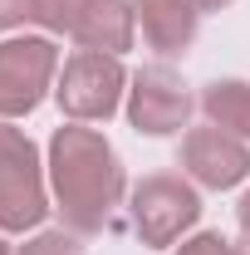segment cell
<instances>
[{"label":"cell","mask_w":250,"mask_h":255,"mask_svg":"<svg viewBox=\"0 0 250 255\" xmlns=\"http://www.w3.org/2000/svg\"><path fill=\"white\" fill-rule=\"evenodd\" d=\"M49 196L74 236H98L123 206L127 172L118 147L89 123H64L49 137Z\"/></svg>","instance_id":"obj_1"},{"label":"cell","mask_w":250,"mask_h":255,"mask_svg":"<svg viewBox=\"0 0 250 255\" xmlns=\"http://www.w3.org/2000/svg\"><path fill=\"white\" fill-rule=\"evenodd\" d=\"M54 211L49 196V167L39 162V147L25 128H10L0 118V231L25 236Z\"/></svg>","instance_id":"obj_2"},{"label":"cell","mask_w":250,"mask_h":255,"mask_svg":"<svg viewBox=\"0 0 250 255\" xmlns=\"http://www.w3.org/2000/svg\"><path fill=\"white\" fill-rule=\"evenodd\" d=\"M127 74L118 54H98V49H79L69 54L54 79V103L69 123H108L127 98Z\"/></svg>","instance_id":"obj_3"},{"label":"cell","mask_w":250,"mask_h":255,"mask_svg":"<svg viewBox=\"0 0 250 255\" xmlns=\"http://www.w3.org/2000/svg\"><path fill=\"white\" fill-rule=\"evenodd\" d=\"M127 211H132V231L147 251H172L201 221V196H196V182L157 172V177H142L132 187Z\"/></svg>","instance_id":"obj_4"},{"label":"cell","mask_w":250,"mask_h":255,"mask_svg":"<svg viewBox=\"0 0 250 255\" xmlns=\"http://www.w3.org/2000/svg\"><path fill=\"white\" fill-rule=\"evenodd\" d=\"M59 79V49L49 34H10L0 39V118H30Z\"/></svg>","instance_id":"obj_5"},{"label":"cell","mask_w":250,"mask_h":255,"mask_svg":"<svg viewBox=\"0 0 250 255\" xmlns=\"http://www.w3.org/2000/svg\"><path fill=\"white\" fill-rule=\"evenodd\" d=\"M196 113V98L172 64H147L127 79V123L142 137H172Z\"/></svg>","instance_id":"obj_6"},{"label":"cell","mask_w":250,"mask_h":255,"mask_svg":"<svg viewBox=\"0 0 250 255\" xmlns=\"http://www.w3.org/2000/svg\"><path fill=\"white\" fill-rule=\"evenodd\" d=\"M182 172L187 182L206 191H231L250 182V142L226 132V128L206 123V128H187L182 137Z\"/></svg>","instance_id":"obj_7"},{"label":"cell","mask_w":250,"mask_h":255,"mask_svg":"<svg viewBox=\"0 0 250 255\" xmlns=\"http://www.w3.org/2000/svg\"><path fill=\"white\" fill-rule=\"evenodd\" d=\"M137 10V30L147 39V49L162 54V59H177L196 44V30H201V10L191 0H132Z\"/></svg>","instance_id":"obj_8"},{"label":"cell","mask_w":250,"mask_h":255,"mask_svg":"<svg viewBox=\"0 0 250 255\" xmlns=\"http://www.w3.org/2000/svg\"><path fill=\"white\" fill-rule=\"evenodd\" d=\"M69 39L79 49H98V54H118L123 59L137 39V10L132 0H89L74 20Z\"/></svg>","instance_id":"obj_9"},{"label":"cell","mask_w":250,"mask_h":255,"mask_svg":"<svg viewBox=\"0 0 250 255\" xmlns=\"http://www.w3.org/2000/svg\"><path fill=\"white\" fill-rule=\"evenodd\" d=\"M196 103H201L206 123H216V128H226V132L250 142V84L246 79H216V84L201 89Z\"/></svg>","instance_id":"obj_10"},{"label":"cell","mask_w":250,"mask_h":255,"mask_svg":"<svg viewBox=\"0 0 250 255\" xmlns=\"http://www.w3.org/2000/svg\"><path fill=\"white\" fill-rule=\"evenodd\" d=\"M15 255H84V246H79V236L64 226V231H34Z\"/></svg>","instance_id":"obj_11"},{"label":"cell","mask_w":250,"mask_h":255,"mask_svg":"<svg viewBox=\"0 0 250 255\" xmlns=\"http://www.w3.org/2000/svg\"><path fill=\"white\" fill-rule=\"evenodd\" d=\"M84 5H89V0H39V25L49 34H69Z\"/></svg>","instance_id":"obj_12"},{"label":"cell","mask_w":250,"mask_h":255,"mask_svg":"<svg viewBox=\"0 0 250 255\" xmlns=\"http://www.w3.org/2000/svg\"><path fill=\"white\" fill-rule=\"evenodd\" d=\"M30 20H39V0H0V34L20 30Z\"/></svg>","instance_id":"obj_13"},{"label":"cell","mask_w":250,"mask_h":255,"mask_svg":"<svg viewBox=\"0 0 250 255\" xmlns=\"http://www.w3.org/2000/svg\"><path fill=\"white\" fill-rule=\"evenodd\" d=\"M172 255H236V246L226 241V236H216V231H201V236H191V241H182Z\"/></svg>","instance_id":"obj_14"},{"label":"cell","mask_w":250,"mask_h":255,"mask_svg":"<svg viewBox=\"0 0 250 255\" xmlns=\"http://www.w3.org/2000/svg\"><path fill=\"white\" fill-rule=\"evenodd\" d=\"M236 226H241V241L250 246V187H246V196H241V206H236Z\"/></svg>","instance_id":"obj_15"},{"label":"cell","mask_w":250,"mask_h":255,"mask_svg":"<svg viewBox=\"0 0 250 255\" xmlns=\"http://www.w3.org/2000/svg\"><path fill=\"white\" fill-rule=\"evenodd\" d=\"M191 5H196V10H201V15H206V10H226V5H231V0H191Z\"/></svg>","instance_id":"obj_16"},{"label":"cell","mask_w":250,"mask_h":255,"mask_svg":"<svg viewBox=\"0 0 250 255\" xmlns=\"http://www.w3.org/2000/svg\"><path fill=\"white\" fill-rule=\"evenodd\" d=\"M0 255H10V246H5V231H0Z\"/></svg>","instance_id":"obj_17"},{"label":"cell","mask_w":250,"mask_h":255,"mask_svg":"<svg viewBox=\"0 0 250 255\" xmlns=\"http://www.w3.org/2000/svg\"><path fill=\"white\" fill-rule=\"evenodd\" d=\"M236 255H250V251H236Z\"/></svg>","instance_id":"obj_18"}]
</instances>
